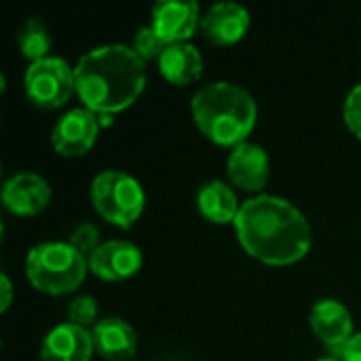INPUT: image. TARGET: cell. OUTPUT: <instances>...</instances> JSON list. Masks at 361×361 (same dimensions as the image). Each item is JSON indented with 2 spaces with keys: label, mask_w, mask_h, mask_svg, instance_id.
<instances>
[{
  "label": "cell",
  "mask_w": 361,
  "mask_h": 361,
  "mask_svg": "<svg viewBox=\"0 0 361 361\" xmlns=\"http://www.w3.org/2000/svg\"><path fill=\"white\" fill-rule=\"evenodd\" d=\"M0 290H2V302H0V313H6L11 302H13V283L6 273L0 275Z\"/></svg>",
  "instance_id": "24"
},
{
  "label": "cell",
  "mask_w": 361,
  "mask_h": 361,
  "mask_svg": "<svg viewBox=\"0 0 361 361\" xmlns=\"http://www.w3.org/2000/svg\"><path fill=\"white\" fill-rule=\"evenodd\" d=\"M76 95L95 114H116L137 102L146 87V61L133 47L104 44L74 66Z\"/></svg>",
  "instance_id": "2"
},
{
  "label": "cell",
  "mask_w": 361,
  "mask_h": 361,
  "mask_svg": "<svg viewBox=\"0 0 361 361\" xmlns=\"http://www.w3.org/2000/svg\"><path fill=\"white\" fill-rule=\"evenodd\" d=\"M68 243L89 260V258L95 254V250L102 245V241H99V231H97L95 224L82 222V224H78V226L70 233Z\"/></svg>",
  "instance_id": "21"
},
{
  "label": "cell",
  "mask_w": 361,
  "mask_h": 361,
  "mask_svg": "<svg viewBox=\"0 0 361 361\" xmlns=\"http://www.w3.org/2000/svg\"><path fill=\"white\" fill-rule=\"evenodd\" d=\"M199 131L218 146H239L247 142L258 121L254 95L237 82L218 80L201 87L190 102Z\"/></svg>",
  "instance_id": "3"
},
{
  "label": "cell",
  "mask_w": 361,
  "mask_h": 361,
  "mask_svg": "<svg viewBox=\"0 0 361 361\" xmlns=\"http://www.w3.org/2000/svg\"><path fill=\"white\" fill-rule=\"evenodd\" d=\"M226 173L233 186L245 192H260L271 178L269 152L254 142H243L231 150Z\"/></svg>",
  "instance_id": "10"
},
{
  "label": "cell",
  "mask_w": 361,
  "mask_h": 361,
  "mask_svg": "<svg viewBox=\"0 0 361 361\" xmlns=\"http://www.w3.org/2000/svg\"><path fill=\"white\" fill-rule=\"evenodd\" d=\"M309 324L315 338L332 353V357H336L355 334L349 309L334 298H324L315 302L309 315Z\"/></svg>",
  "instance_id": "9"
},
{
  "label": "cell",
  "mask_w": 361,
  "mask_h": 361,
  "mask_svg": "<svg viewBox=\"0 0 361 361\" xmlns=\"http://www.w3.org/2000/svg\"><path fill=\"white\" fill-rule=\"evenodd\" d=\"M165 47H167V44H165L163 38L152 30L150 23L144 25V27H140V30L135 32V36H133V49L137 51V55H140L144 61H150V59L159 61V57L163 55Z\"/></svg>",
  "instance_id": "20"
},
{
  "label": "cell",
  "mask_w": 361,
  "mask_h": 361,
  "mask_svg": "<svg viewBox=\"0 0 361 361\" xmlns=\"http://www.w3.org/2000/svg\"><path fill=\"white\" fill-rule=\"evenodd\" d=\"M91 203L106 222L127 231L144 214L146 195L140 180L131 173L106 169L91 182Z\"/></svg>",
  "instance_id": "5"
},
{
  "label": "cell",
  "mask_w": 361,
  "mask_h": 361,
  "mask_svg": "<svg viewBox=\"0 0 361 361\" xmlns=\"http://www.w3.org/2000/svg\"><path fill=\"white\" fill-rule=\"evenodd\" d=\"M197 209L212 224H235L241 203L231 184L222 180H212L199 188Z\"/></svg>",
  "instance_id": "17"
},
{
  "label": "cell",
  "mask_w": 361,
  "mask_h": 361,
  "mask_svg": "<svg viewBox=\"0 0 361 361\" xmlns=\"http://www.w3.org/2000/svg\"><path fill=\"white\" fill-rule=\"evenodd\" d=\"M233 226L241 247L269 267L296 264L313 245L307 216L294 203L275 195H256L243 201Z\"/></svg>",
  "instance_id": "1"
},
{
  "label": "cell",
  "mask_w": 361,
  "mask_h": 361,
  "mask_svg": "<svg viewBox=\"0 0 361 361\" xmlns=\"http://www.w3.org/2000/svg\"><path fill=\"white\" fill-rule=\"evenodd\" d=\"M99 309H97V300L89 294H82V296H76L70 305H68V319L70 324L74 326H80V328H93L99 319Z\"/></svg>",
  "instance_id": "19"
},
{
  "label": "cell",
  "mask_w": 361,
  "mask_h": 361,
  "mask_svg": "<svg viewBox=\"0 0 361 361\" xmlns=\"http://www.w3.org/2000/svg\"><path fill=\"white\" fill-rule=\"evenodd\" d=\"M95 353L106 361H131L137 353L135 330L118 317H104L91 328Z\"/></svg>",
  "instance_id": "15"
},
{
  "label": "cell",
  "mask_w": 361,
  "mask_h": 361,
  "mask_svg": "<svg viewBox=\"0 0 361 361\" xmlns=\"http://www.w3.org/2000/svg\"><path fill=\"white\" fill-rule=\"evenodd\" d=\"M89 271V260L68 241H44L25 256V277L34 290L49 296L76 292Z\"/></svg>",
  "instance_id": "4"
},
{
  "label": "cell",
  "mask_w": 361,
  "mask_h": 361,
  "mask_svg": "<svg viewBox=\"0 0 361 361\" xmlns=\"http://www.w3.org/2000/svg\"><path fill=\"white\" fill-rule=\"evenodd\" d=\"M99 125V116L89 108L68 110L55 123L51 131V144L61 157H82L95 146Z\"/></svg>",
  "instance_id": "7"
},
{
  "label": "cell",
  "mask_w": 361,
  "mask_h": 361,
  "mask_svg": "<svg viewBox=\"0 0 361 361\" xmlns=\"http://www.w3.org/2000/svg\"><path fill=\"white\" fill-rule=\"evenodd\" d=\"M336 357L341 361H361V332L353 334V338L345 345V349Z\"/></svg>",
  "instance_id": "23"
},
{
  "label": "cell",
  "mask_w": 361,
  "mask_h": 361,
  "mask_svg": "<svg viewBox=\"0 0 361 361\" xmlns=\"http://www.w3.org/2000/svg\"><path fill=\"white\" fill-rule=\"evenodd\" d=\"M250 11L237 2H216L201 17L203 36L218 47H231L239 42L250 30Z\"/></svg>",
  "instance_id": "13"
},
{
  "label": "cell",
  "mask_w": 361,
  "mask_h": 361,
  "mask_svg": "<svg viewBox=\"0 0 361 361\" xmlns=\"http://www.w3.org/2000/svg\"><path fill=\"white\" fill-rule=\"evenodd\" d=\"M157 63L163 78L176 87H188L197 82L203 76V68H205L203 55L192 42L167 44Z\"/></svg>",
  "instance_id": "16"
},
{
  "label": "cell",
  "mask_w": 361,
  "mask_h": 361,
  "mask_svg": "<svg viewBox=\"0 0 361 361\" xmlns=\"http://www.w3.org/2000/svg\"><path fill=\"white\" fill-rule=\"evenodd\" d=\"M17 47L30 63L51 57L49 51L53 47V36L47 23L40 17H30L17 32Z\"/></svg>",
  "instance_id": "18"
},
{
  "label": "cell",
  "mask_w": 361,
  "mask_h": 361,
  "mask_svg": "<svg viewBox=\"0 0 361 361\" xmlns=\"http://www.w3.org/2000/svg\"><path fill=\"white\" fill-rule=\"evenodd\" d=\"M95 353L91 330L74 326V324H59L55 326L42 341L40 361H91Z\"/></svg>",
  "instance_id": "14"
},
{
  "label": "cell",
  "mask_w": 361,
  "mask_h": 361,
  "mask_svg": "<svg viewBox=\"0 0 361 361\" xmlns=\"http://www.w3.org/2000/svg\"><path fill=\"white\" fill-rule=\"evenodd\" d=\"M317 361H341L338 357H322V360H317Z\"/></svg>",
  "instance_id": "25"
},
{
  "label": "cell",
  "mask_w": 361,
  "mask_h": 361,
  "mask_svg": "<svg viewBox=\"0 0 361 361\" xmlns=\"http://www.w3.org/2000/svg\"><path fill=\"white\" fill-rule=\"evenodd\" d=\"M150 25L165 44L188 42L201 27V11L195 0H159L150 11Z\"/></svg>",
  "instance_id": "8"
},
{
  "label": "cell",
  "mask_w": 361,
  "mask_h": 361,
  "mask_svg": "<svg viewBox=\"0 0 361 361\" xmlns=\"http://www.w3.org/2000/svg\"><path fill=\"white\" fill-rule=\"evenodd\" d=\"M23 87L32 104L55 110L76 93V74L66 59L51 55L27 66Z\"/></svg>",
  "instance_id": "6"
},
{
  "label": "cell",
  "mask_w": 361,
  "mask_h": 361,
  "mask_svg": "<svg viewBox=\"0 0 361 361\" xmlns=\"http://www.w3.org/2000/svg\"><path fill=\"white\" fill-rule=\"evenodd\" d=\"M343 114H345V123H347L349 131L361 140V82L349 91V95L345 99Z\"/></svg>",
  "instance_id": "22"
},
{
  "label": "cell",
  "mask_w": 361,
  "mask_h": 361,
  "mask_svg": "<svg viewBox=\"0 0 361 361\" xmlns=\"http://www.w3.org/2000/svg\"><path fill=\"white\" fill-rule=\"evenodd\" d=\"M142 264V250L123 239L104 241L89 258V271L104 281H125L137 275Z\"/></svg>",
  "instance_id": "11"
},
{
  "label": "cell",
  "mask_w": 361,
  "mask_h": 361,
  "mask_svg": "<svg viewBox=\"0 0 361 361\" xmlns=\"http://www.w3.org/2000/svg\"><path fill=\"white\" fill-rule=\"evenodd\" d=\"M53 199L49 182L32 171L11 176L2 186V203L15 216H36L49 207Z\"/></svg>",
  "instance_id": "12"
}]
</instances>
